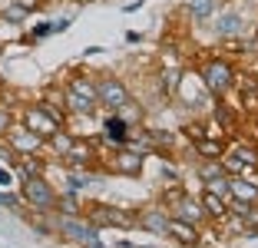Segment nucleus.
<instances>
[{"label":"nucleus","instance_id":"obj_20","mask_svg":"<svg viewBox=\"0 0 258 248\" xmlns=\"http://www.w3.org/2000/svg\"><path fill=\"white\" fill-rule=\"evenodd\" d=\"M222 172H225L222 159H202V162H199V179H202V182L215 179V175H222Z\"/></svg>","mask_w":258,"mask_h":248},{"label":"nucleus","instance_id":"obj_3","mask_svg":"<svg viewBox=\"0 0 258 248\" xmlns=\"http://www.w3.org/2000/svg\"><path fill=\"white\" fill-rule=\"evenodd\" d=\"M83 212L96 228H136V212L116 209V205H106V202H93Z\"/></svg>","mask_w":258,"mask_h":248},{"label":"nucleus","instance_id":"obj_15","mask_svg":"<svg viewBox=\"0 0 258 248\" xmlns=\"http://www.w3.org/2000/svg\"><path fill=\"white\" fill-rule=\"evenodd\" d=\"M129 136H133V126H129L126 119H119V116H109L106 119V133H103V143H109L116 149V146H129Z\"/></svg>","mask_w":258,"mask_h":248},{"label":"nucleus","instance_id":"obj_4","mask_svg":"<svg viewBox=\"0 0 258 248\" xmlns=\"http://www.w3.org/2000/svg\"><path fill=\"white\" fill-rule=\"evenodd\" d=\"M99 162L106 165L109 172H119V175L136 179V175H143V169H146V152L133 149V146H116V149L109 152L106 159H99Z\"/></svg>","mask_w":258,"mask_h":248},{"label":"nucleus","instance_id":"obj_11","mask_svg":"<svg viewBox=\"0 0 258 248\" xmlns=\"http://www.w3.org/2000/svg\"><path fill=\"white\" fill-rule=\"evenodd\" d=\"M166 225H169V209L166 205H149V209L136 212V228H143V232L166 235Z\"/></svg>","mask_w":258,"mask_h":248},{"label":"nucleus","instance_id":"obj_7","mask_svg":"<svg viewBox=\"0 0 258 248\" xmlns=\"http://www.w3.org/2000/svg\"><path fill=\"white\" fill-rule=\"evenodd\" d=\"M4 139L10 143V149H14L17 156H43V152H46V139L37 136L33 129H27L23 122H14Z\"/></svg>","mask_w":258,"mask_h":248},{"label":"nucleus","instance_id":"obj_18","mask_svg":"<svg viewBox=\"0 0 258 248\" xmlns=\"http://www.w3.org/2000/svg\"><path fill=\"white\" fill-rule=\"evenodd\" d=\"M219 10V0H189V17L196 23H205L209 17H215Z\"/></svg>","mask_w":258,"mask_h":248},{"label":"nucleus","instance_id":"obj_16","mask_svg":"<svg viewBox=\"0 0 258 248\" xmlns=\"http://www.w3.org/2000/svg\"><path fill=\"white\" fill-rule=\"evenodd\" d=\"M202 205H205V215H209V222H222V218H228V199L215 196V192H209V189H202Z\"/></svg>","mask_w":258,"mask_h":248},{"label":"nucleus","instance_id":"obj_9","mask_svg":"<svg viewBox=\"0 0 258 248\" xmlns=\"http://www.w3.org/2000/svg\"><path fill=\"white\" fill-rule=\"evenodd\" d=\"M20 122L27 129H33L37 136H43V139H50V136L56 133V129H63L60 122L53 119V116L43 109V103H30V106H23L20 109Z\"/></svg>","mask_w":258,"mask_h":248},{"label":"nucleus","instance_id":"obj_8","mask_svg":"<svg viewBox=\"0 0 258 248\" xmlns=\"http://www.w3.org/2000/svg\"><path fill=\"white\" fill-rule=\"evenodd\" d=\"M99 159H103V156L96 152V143H90V139H83V136H76L73 146L63 152L60 165H63V169H90V172H93Z\"/></svg>","mask_w":258,"mask_h":248},{"label":"nucleus","instance_id":"obj_2","mask_svg":"<svg viewBox=\"0 0 258 248\" xmlns=\"http://www.w3.org/2000/svg\"><path fill=\"white\" fill-rule=\"evenodd\" d=\"M20 196L33 212H43L46 215V212L56 209V196H60V192L53 189V182L46 179V172H43V175H33V179H23L20 182Z\"/></svg>","mask_w":258,"mask_h":248},{"label":"nucleus","instance_id":"obj_14","mask_svg":"<svg viewBox=\"0 0 258 248\" xmlns=\"http://www.w3.org/2000/svg\"><path fill=\"white\" fill-rule=\"evenodd\" d=\"M228 199L258 205V182L255 179H245V175H232V182H228Z\"/></svg>","mask_w":258,"mask_h":248},{"label":"nucleus","instance_id":"obj_13","mask_svg":"<svg viewBox=\"0 0 258 248\" xmlns=\"http://www.w3.org/2000/svg\"><path fill=\"white\" fill-rule=\"evenodd\" d=\"M242 33H245L242 14H235V10H225V14H219V20H215V37H222V40H238Z\"/></svg>","mask_w":258,"mask_h":248},{"label":"nucleus","instance_id":"obj_19","mask_svg":"<svg viewBox=\"0 0 258 248\" xmlns=\"http://www.w3.org/2000/svg\"><path fill=\"white\" fill-rule=\"evenodd\" d=\"M116 116H119V119H126L129 126H139V122H143V116H146V109H143V103H136V99L129 96L126 103L116 109Z\"/></svg>","mask_w":258,"mask_h":248},{"label":"nucleus","instance_id":"obj_5","mask_svg":"<svg viewBox=\"0 0 258 248\" xmlns=\"http://www.w3.org/2000/svg\"><path fill=\"white\" fill-rule=\"evenodd\" d=\"M56 232H60V238L73 241V245H80V248L99 241V228L93 225L86 215H60V225H56Z\"/></svg>","mask_w":258,"mask_h":248},{"label":"nucleus","instance_id":"obj_24","mask_svg":"<svg viewBox=\"0 0 258 248\" xmlns=\"http://www.w3.org/2000/svg\"><path fill=\"white\" fill-rule=\"evenodd\" d=\"M182 196H185V189H182V185H169L166 192H162V205H166V209H172V205L179 202Z\"/></svg>","mask_w":258,"mask_h":248},{"label":"nucleus","instance_id":"obj_22","mask_svg":"<svg viewBox=\"0 0 258 248\" xmlns=\"http://www.w3.org/2000/svg\"><path fill=\"white\" fill-rule=\"evenodd\" d=\"M0 17H4V20H7V23H23V20H27V17H30V10H27V7H20V4H17V0H14L10 7H4V14H0Z\"/></svg>","mask_w":258,"mask_h":248},{"label":"nucleus","instance_id":"obj_17","mask_svg":"<svg viewBox=\"0 0 258 248\" xmlns=\"http://www.w3.org/2000/svg\"><path fill=\"white\" fill-rule=\"evenodd\" d=\"M73 139H76V133H70L67 126H63V129H56V133L50 136V139H46V152H50V156H53L56 162H60V159H63V152H67L70 146H73Z\"/></svg>","mask_w":258,"mask_h":248},{"label":"nucleus","instance_id":"obj_27","mask_svg":"<svg viewBox=\"0 0 258 248\" xmlns=\"http://www.w3.org/2000/svg\"><path fill=\"white\" fill-rule=\"evenodd\" d=\"M255 40H258V23H255Z\"/></svg>","mask_w":258,"mask_h":248},{"label":"nucleus","instance_id":"obj_25","mask_svg":"<svg viewBox=\"0 0 258 248\" xmlns=\"http://www.w3.org/2000/svg\"><path fill=\"white\" fill-rule=\"evenodd\" d=\"M14 122H17V119H14V113H10V106L0 103V139L10 133V126H14Z\"/></svg>","mask_w":258,"mask_h":248},{"label":"nucleus","instance_id":"obj_21","mask_svg":"<svg viewBox=\"0 0 258 248\" xmlns=\"http://www.w3.org/2000/svg\"><path fill=\"white\" fill-rule=\"evenodd\" d=\"M228 182H232V175H228V172H222V175H215V179H209L202 189H209V192H215V196L228 199Z\"/></svg>","mask_w":258,"mask_h":248},{"label":"nucleus","instance_id":"obj_26","mask_svg":"<svg viewBox=\"0 0 258 248\" xmlns=\"http://www.w3.org/2000/svg\"><path fill=\"white\" fill-rule=\"evenodd\" d=\"M17 4H20V7H27V10H30V14H33V10L40 7V0H17Z\"/></svg>","mask_w":258,"mask_h":248},{"label":"nucleus","instance_id":"obj_1","mask_svg":"<svg viewBox=\"0 0 258 248\" xmlns=\"http://www.w3.org/2000/svg\"><path fill=\"white\" fill-rule=\"evenodd\" d=\"M199 83H202L215 99H222L238 86V70H235V63L225 60V56H209V60L199 63Z\"/></svg>","mask_w":258,"mask_h":248},{"label":"nucleus","instance_id":"obj_10","mask_svg":"<svg viewBox=\"0 0 258 248\" xmlns=\"http://www.w3.org/2000/svg\"><path fill=\"white\" fill-rule=\"evenodd\" d=\"M166 238H172L175 245H182V248H199V241H202V235H199V225H192V222H182V218L169 215Z\"/></svg>","mask_w":258,"mask_h":248},{"label":"nucleus","instance_id":"obj_6","mask_svg":"<svg viewBox=\"0 0 258 248\" xmlns=\"http://www.w3.org/2000/svg\"><path fill=\"white\" fill-rule=\"evenodd\" d=\"M133 96L126 86V80H119V76H99L96 80V103L106 109V113H116L126 99Z\"/></svg>","mask_w":258,"mask_h":248},{"label":"nucleus","instance_id":"obj_23","mask_svg":"<svg viewBox=\"0 0 258 248\" xmlns=\"http://www.w3.org/2000/svg\"><path fill=\"white\" fill-rule=\"evenodd\" d=\"M0 162L7 165V169H14V165L20 162V156H17V152L10 149V143H7V139H0Z\"/></svg>","mask_w":258,"mask_h":248},{"label":"nucleus","instance_id":"obj_12","mask_svg":"<svg viewBox=\"0 0 258 248\" xmlns=\"http://www.w3.org/2000/svg\"><path fill=\"white\" fill-rule=\"evenodd\" d=\"M169 215H175V218H182V222H192V225H202V222H209V215H205V205H202V199H196V196H189L185 192L179 202L169 209Z\"/></svg>","mask_w":258,"mask_h":248}]
</instances>
